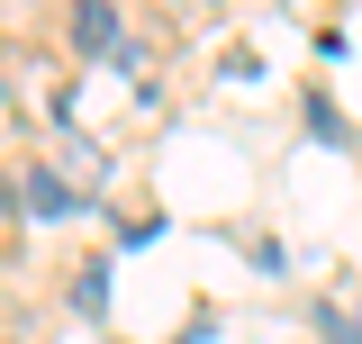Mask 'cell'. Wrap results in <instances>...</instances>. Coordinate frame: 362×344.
Here are the masks:
<instances>
[{
  "mask_svg": "<svg viewBox=\"0 0 362 344\" xmlns=\"http://www.w3.org/2000/svg\"><path fill=\"white\" fill-rule=\"evenodd\" d=\"M73 45H82V55H118V9H109V0H82V9H73Z\"/></svg>",
  "mask_w": 362,
  "mask_h": 344,
  "instance_id": "1",
  "label": "cell"
},
{
  "mask_svg": "<svg viewBox=\"0 0 362 344\" xmlns=\"http://www.w3.org/2000/svg\"><path fill=\"white\" fill-rule=\"evenodd\" d=\"M28 209H37V217H64V209H73V181L37 172V181H28Z\"/></svg>",
  "mask_w": 362,
  "mask_h": 344,
  "instance_id": "2",
  "label": "cell"
},
{
  "mask_svg": "<svg viewBox=\"0 0 362 344\" xmlns=\"http://www.w3.org/2000/svg\"><path fill=\"white\" fill-rule=\"evenodd\" d=\"M317 336L326 344H362V308H317Z\"/></svg>",
  "mask_w": 362,
  "mask_h": 344,
  "instance_id": "3",
  "label": "cell"
},
{
  "mask_svg": "<svg viewBox=\"0 0 362 344\" xmlns=\"http://www.w3.org/2000/svg\"><path fill=\"white\" fill-rule=\"evenodd\" d=\"M73 308H82V317H100V308H109V281H100V272H82V281H73Z\"/></svg>",
  "mask_w": 362,
  "mask_h": 344,
  "instance_id": "4",
  "label": "cell"
}]
</instances>
